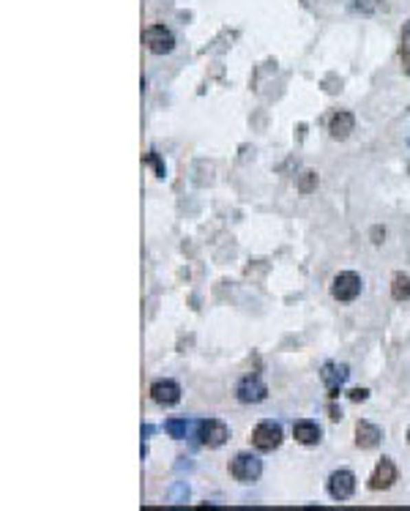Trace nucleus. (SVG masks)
<instances>
[{"instance_id": "obj_1", "label": "nucleus", "mask_w": 410, "mask_h": 511, "mask_svg": "<svg viewBox=\"0 0 410 511\" xmlns=\"http://www.w3.org/2000/svg\"><path fill=\"white\" fill-rule=\"evenodd\" d=\"M361 287H364V282L356 271H342L331 282V298L339 301V304H350L361 296Z\"/></svg>"}, {"instance_id": "obj_2", "label": "nucleus", "mask_w": 410, "mask_h": 511, "mask_svg": "<svg viewBox=\"0 0 410 511\" xmlns=\"http://www.w3.org/2000/svg\"><path fill=\"white\" fill-rule=\"evenodd\" d=\"M230 473H233L235 481L252 484V481H257V479L263 476V462H260V457H255V454H249V451H241V454L233 457Z\"/></svg>"}, {"instance_id": "obj_3", "label": "nucleus", "mask_w": 410, "mask_h": 511, "mask_svg": "<svg viewBox=\"0 0 410 511\" xmlns=\"http://www.w3.org/2000/svg\"><path fill=\"white\" fill-rule=\"evenodd\" d=\"M235 400L244 402V405H260V402L268 400V386L263 383L260 375H246L235 386Z\"/></svg>"}, {"instance_id": "obj_4", "label": "nucleus", "mask_w": 410, "mask_h": 511, "mask_svg": "<svg viewBox=\"0 0 410 511\" xmlns=\"http://www.w3.org/2000/svg\"><path fill=\"white\" fill-rule=\"evenodd\" d=\"M285 440V432L277 421H260L255 429H252V446L257 451H274L279 448Z\"/></svg>"}, {"instance_id": "obj_5", "label": "nucleus", "mask_w": 410, "mask_h": 511, "mask_svg": "<svg viewBox=\"0 0 410 511\" xmlns=\"http://www.w3.org/2000/svg\"><path fill=\"white\" fill-rule=\"evenodd\" d=\"M142 41L153 55H167L175 50V36L167 25H148L142 33Z\"/></svg>"}, {"instance_id": "obj_6", "label": "nucleus", "mask_w": 410, "mask_h": 511, "mask_svg": "<svg viewBox=\"0 0 410 511\" xmlns=\"http://www.w3.org/2000/svg\"><path fill=\"white\" fill-rule=\"evenodd\" d=\"M197 437H200V443H203L205 448H219V446L227 443L230 429H227V424L219 421V418H203V421L197 424Z\"/></svg>"}, {"instance_id": "obj_7", "label": "nucleus", "mask_w": 410, "mask_h": 511, "mask_svg": "<svg viewBox=\"0 0 410 511\" xmlns=\"http://www.w3.org/2000/svg\"><path fill=\"white\" fill-rule=\"evenodd\" d=\"M151 400L159 408H175L181 402V386L170 378H159L151 383Z\"/></svg>"}, {"instance_id": "obj_8", "label": "nucleus", "mask_w": 410, "mask_h": 511, "mask_svg": "<svg viewBox=\"0 0 410 511\" xmlns=\"http://www.w3.org/2000/svg\"><path fill=\"white\" fill-rule=\"evenodd\" d=\"M356 492V473L342 468V470H334L328 476V495L334 501H350Z\"/></svg>"}, {"instance_id": "obj_9", "label": "nucleus", "mask_w": 410, "mask_h": 511, "mask_svg": "<svg viewBox=\"0 0 410 511\" xmlns=\"http://www.w3.org/2000/svg\"><path fill=\"white\" fill-rule=\"evenodd\" d=\"M347 375H350V369H347L345 364H336V361L323 364L320 380L325 383V389H328V397H331V400H336V397H339V391H342V386H345Z\"/></svg>"}, {"instance_id": "obj_10", "label": "nucleus", "mask_w": 410, "mask_h": 511, "mask_svg": "<svg viewBox=\"0 0 410 511\" xmlns=\"http://www.w3.org/2000/svg\"><path fill=\"white\" fill-rule=\"evenodd\" d=\"M394 481H397V465H394L391 457H383V459L375 465L372 476H369V490H372V492H380V490L394 487Z\"/></svg>"}, {"instance_id": "obj_11", "label": "nucleus", "mask_w": 410, "mask_h": 511, "mask_svg": "<svg viewBox=\"0 0 410 511\" xmlns=\"http://www.w3.org/2000/svg\"><path fill=\"white\" fill-rule=\"evenodd\" d=\"M353 129H356V118H353V112H347V109H339V112H334L331 115V120H328V134L334 137V140H347L350 134H353Z\"/></svg>"}, {"instance_id": "obj_12", "label": "nucleus", "mask_w": 410, "mask_h": 511, "mask_svg": "<svg viewBox=\"0 0 410 511\" xmlns=\"http://www.w3.org/2000/svg\"><path fill=\"white\" fill-rule=\"evenodd\" d=\"M293 437H296V443H301V446H317L320 437H323V429H320L314 421H309V418H299V421L293 424Z\"/></svg>"}, {"instance_id": "obj_13", "label": "nucleus", "mask_w": 410, "mask_h": 511, "mask_svg": "<svg viewBox=\"0 0 410 511\" xmlns=\"http://www.w3.org/2000/svg\"><path fill=\"white\" fill-rule=\"evenodd\" d=\"M380 437H383V432H380V426H375L372 421H358V424H356V446H358V448L369 451V448H375V446L380 443Z\"/></svg>"}, {"instance_id": "obj_14", "label": "nucleus", "mask_w": 410, "mask_h": 511, "mask_svg": "<svg viewBox=\"0 0 410 511\" xmlns=\"http://www.w3.org/2000/svg\"><path fill=\"white\" fill-rule=\"evenodd\" d=\"M391 298L394 301H408L410 298V276L408 274H397L391 279Z\"/></svg>"}, {"instance_id": "obj_15", "label": "nucleus", "mask_w": 410, "mask_h": 511, "mask_svg": "<svg viewBox=\"0 0 410 511\" xmlns=\"http://www.w3.org/2000/svg\"><path fill=\"white\" fill-rule=\"evenodd\" d=\"M164 432L175 440H184L189 435V418H167L164 421Z\"/></svg>"}, {"instance_id": "obj_16", "label": "nucleus", "mask_w": 410, "mask_h": 511, "mask_svg": "<svg viewBox=\"0 0 410 511\" xmlns=\"http://www.w3.org/2000/svg\"><path fill=\"white\" fill-rule=\"evenodd\" d=\"M317 184H320L317 173L314 170H304L299 175V181H296V189H299V195H312V192H317Z\"/></svg>"}, {"instance_id": "obj_17", "label": "nucleus", "mask_w": 410, "mask_h": 511, "mask_svg": "<svg viewBox=\"0 0 410 511\" xmlns=\"http://www.w3.org/2000/svg\"><path fill=\"white\" fill-rule=\"evenodd\" d=\"M400 58H402V72L410 77V19L402 28V47H400Z\"/></svg>"}, {"instance_id": "obj_18", "label": "nucleus", "mask_w": 410, "mask_h": 511, "mask_svg": "<svg viewBox=\"0 0 410 511\" xmlns=\"http://www.w3.org/2000/svg\"><path fill=\"white\" fill-rule=\"evenodd\" d=\"M145 164H151V167L156 170V175H159V178H164V162L159 159V153H156V151H148V153H145Z\"/></svg>"}, {"instance_id": "obj_19", "label": "nucleus", "mask_w": 410, "mask_h": 511, "mask_svg": "<svg viewBox=\"0 0 410 511\" xmlns=\"http://www.w3.org/2000/svg\"><path fill=\"white\" fill-rule=\"evenodd\" d=\"M347 397H350V402H364V400L369 397V391H367V389H353Z\"/></svg>"}, {"instance_id": "obj_20", "label": "nucleus", "mask_w": 410, "mask_h": 511, "mask_svg": "<svg viewBox=\"0 0 410 511\" xmlns=\"http://www.w3.org/2000/svg\"><path fill=\"white\" fill-rule=\"evenodd\" d=\"M383 238H386V230L383 227H372V243H383Z\"/></svg>"}, {"instance_id": "obj_21", "label": "nucleus", "mask_w": 410, "mask_h": 511, "mask_svg": "<svg viewBox=\"0 0 410 511\" xmlns=\"http://www.w3.org/2000/svg\"><path fill=\"white\" fill-rule=\"evenodd\" d=\"M328 410H331V418H334V421H339V418H342V410L336 408V405H331Z\"/></svg>"}, {"instance_id": "obj_22", "label": "nucleus", "mask_w": 410, "mask_h": 511, "mask_svg": "<svg viewBox=\"0 0 410 511\" xmlns=\"http://www.w3.org/2000/svg\"><path fill=\"white\" fill-rule=\"evenodd\" d=\"M408 145H410V137H408Z\"/></svg>"}]
</instances>
